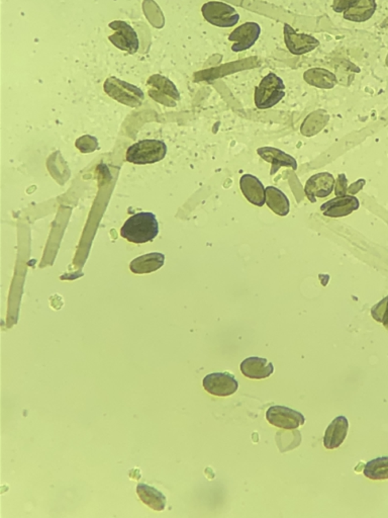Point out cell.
<instances>
[{"label":"cell","mask_w":388,"mask_h":518,"mask_svg":"<svg viewBox=\"0 0 388 518\" xmlns=\"http://www.w3.org/2000/svg\"><path fill=\"white\" fill-rule=\"evenodd\" d=\"M159 233V223L155 214L141 212L128 218L121 229L122 237L132 243L153 241Z\"/></svg>","instance_id":"cell-1"},{"label":"cell","mask_w":388,"mask_h":518,"mask_svg":"<svg viewBox=\"0 0 388 518\" xmlns=\"http://www.w3.org/2000/svg\"><path fill=\"white\" fill-rule=\"evenodd\" d=\"M284 96L282 79L275 74H268L255 89V104L259 110H268L282 102Z\"/></svg>","instance_id":"cell-2"},{"label":"cell","mask_w":388,"mask_h":518,"mask_svg":"<svg viewBox=\"0 0 388 518\" xmlns=\"http://www.w3.org/2000/svg\"><path fill=\"white\" fill-rule=\"evenodd\" d=\"M104 89L113 100L130 108H139L145 100V93L140 87L117 77H109L104 82Z\"/></svg>","instance_id":"cell-3"},{"label":"cell","mask_w":388,"mask_h":518,"mask_svg":"<svg viewBox=\"0 0 388 518\" xmlns=\"http://www.w3.org/2000/svg\"><path fill=\"white\" fill-rule=\"evenodd\" d=\"M167 146L163 141L143 140L132 145L126 151V160L130 164H153L164 159Z\"/></svg>","instance_id":"cell-4"},{"label":"cell","mask_w":388,"mask_h":518,"mask_svg":"<svg viewBox=\"0 0 388 518\" xmlns=\"http://www.w3.org/2000/svg\"><path fill=\"white\" fill-rule=\"evenodd\" d=\"M148 93L152 100L168 108H174L180 100V93L176 85L161 74H154L148 79Z\"/></svg>","instance_id":"cell-5"},{"label":"cell","mask_w":388,"mask_h":518,"mask_svg":"<svg viewBox=\"0 0 388 518\" xmlns=\"http://www.w3.org/2000/svg\"><path fill=\"white\" fill-rule=\"evenodd\" d=\"M201 14L207 23L218 27H231L240 21L237 10L222 1H209L203 4Z\"/></svg>","instance_id":"cell-6"},{"label":"cell","mask_w":388,"mask_h":518,"mask_svg":"<svg viewBox=\"0 0 388 518\" xmlns=\"http://www.w3.org/2000/svg\"><path fill=\"white\" fill-rule=\"evenodd\" d=\"M109 27L115 32L109 37V40L113 46L130 54L138 52L140 48V40H139L138 34L133 29L132 25L124 21H113L109 23Z\"/></svg>","instance_id":"cell-7"},{"label":"cell","mask_w":388,"mask_h":518,"mask_svg":"<svg viewBox=\"0 0 388 518\" xmlns=\"http://www.w3.org/2000/svg\"><path fill=\"white\" fill-rule=\"evenodd\" d=\"M203 388L207 393L218 397H228L239 388V383L233 374L229 372H212L205 376Z\"/></svg>","instance_id":"cell-8"},{"label":"cell","mask_w":388,"mask_h":518,"mask_svg":"<svg viewBox=\"0 0 388 518\" xmlns=\"http://www.w3.org/2000/svg\"><path fill=\"white\" fill-rule=\"evenodd\" d=\"M266 419L270 425L282 429H297L306 423L302 413L285 406H271L266 412Z\"/></svg>","instance_id":"cell-9"},{"label":"cell","mask_w":388,"mask_h":518,"mask_svg":"<svg viewBox=\"0 0 388 518\" xmlns=\"http://www.w3.org/2000/svg\"><path fill=\"white\" fill-rule=\"evenodd\" d=\"M283 35H284V42L287 49L293 55L306 54L319 46L318 38L308 34L297 33L288 23H285L283 27Z\"/></svg>","instance_id":"cell-10"},{"label":"cell","mask_w":388,"mask_h":518,"mask_svg":"<svg viewBox=\"0 0 388 518\" xmlns=\"http://www.w3.org/2000/svg\"><path fill=\"white\" fill-rule=\"evenodd\" d=\"M261 35V27L254 21L243 23L235 29L229 36V40L233 43V52H243L254 46Z\"/></svg>","instance_id":"cell-11"},{"label":"cell","mask_w":388,"mask_h":518,"mask_svg":"<svg viewBox=\"0 0 388 518\" xmlns=\"http://www.w3.org/2000/svg\"><path fill=\"white\" fill-rule=\"evenodd\" d=\"M336 181L330 172H321L312 175L306 181L304 192L310 203H316L317 198L325 199L333 192Z\"/></svg>","instance_id":"cell-12"},{"label":"cell","mask_w":388,"mask_h":518,"mask_svg":"<svg viewBox=\"0 0 388 518\" xmlns=\"http://www.w3.org/2000/svg\"><path fill=\"white\" fill-rule=\"evenodd\" d=\"M360 203L356 196L351 194L336 196L321 205L323 216L331 218L346 217L359 209Z\"/></svg>","instance_id":"cell-13"},{"label":"cell","mask_w":388,"mask_h":518,"mask_svg":"<svg viewBox=\"0 0 388 518\" xmlns=\"http://www.w3.org/2000/svg\"><path fill=\"white\" fill-rule=\"evenodd\" d=\"M240 188L249 203L263 207L266 203V188L258 177L253 174H244L240 179Z\"/></svg>","instance_id":"cell-14"},{"label":"cell","mask_w":388,"mask_h":518,"mask_svg":"<svg viewBox=\"0 0 388 518\" xmlns=\"http://www.w3.org/2000/svg\"><path fill=\"white\" fill-rule=\"evenodd\" d=\"M257 153L266 162L272 164L270 174L274 175L282 167H289L293 170L297 169V162L293 156L285 153L282 150L274 147H261L257 149Z\"/></svg>","instance_id":"cell-15"},{"label":"cell","mask_w":388,"mask_h":518,"mask_svg":"<svg viewBox=\"0 0 388 518\" xmlns=\"http://www.w3.org/2000/svg\"><path fill=\"white\" fill-rule=\"evenodd\" d=\"M240 369L244 376L254 380L269 378L274 372L273 363L259 357H251L244 359Z\"/></svg>","instance_id":"cell-16"},{"label":"cell","mask_w":388,"mask_h":518,"mask_svg":"<svg viewBox=\"0 0 388 518\" xmlns=\"http://www.w3.org/2000/svg\"><path fill=\"white\" fill-rule=\"evenodd\" d=\"M349 429V421L345 416H338L326 429L323 445L326 449H335L344 442Z\"/></svg>","instance_id":"cell-17"},{"label":"cell","mask_w":388,"mask_h":518,"mask_svg":"<svg viewBox=\"0 0 388 518\" xmlns=\"http://www.w3.org/2000/svg\"><path fill=\"white\" fill-rule=\"evenodd\" d=\"M165 256L160 252H152L135 258L130 262V271L135 275H146L154 273L164 265Z\"/></svg>","instance_id":"cell-18"},{"label":"cell","mask_w":388,"mask_h":518,"mask_svg":"<svg viewBox=\"0 0 388 518\" xmlns=\"http://www.w3.org/2000/svg\"><path fill=\"white\" fill-rule=\"evenodd\" d=\"M137 494L144 504L155 511L164 510L167 499L164 494L156 488L147 484L140 483L137 486Z\"/></svg>","instance_id":"cell-19"},{"label":"cell","mask_w":388,"mask_h":518,"mask_svg":"<svg viewBox=\"0 0 388 518\" xmlns=\"http://www.w3.org/2000/svg\"><path fill=\"white\" fill-rule=\"evenodd\" d=\"M266 204L280 217H285L290 211V203L286 194L275 186H267L266 188Z\"/></svg>","instance_id":"cell-20"},{"label":"cell","mask_w":388,"mask_h":518,"mask_svg":"<svg viewBox=\"0 0 388 518\" xmlns=\"http://www.w3.org/2000/svg\"><path fill=\"white\" fill-rule=\"evenodd\" d=\"M304 78L308 85L321 89H332L338 83L336 75L323 68L308 69L304 72Z\"/></svg>","instance_id":"cell-21"},{"label":"cell","mask_w":388,"mask_h":518,"mask_svg":"<svg viewBox=\"0 0 388 518\" xmlns=\"http://www.w3.org/2000/svg\"><path fill=\"white\" fill-rule=\"evenodd\" d=\"M376 8L375 0H358L352 8L344 12V19L353 23H364L372 18Z\"/></svg>","instance_id":"cell-22"},{"label":"cell","mask_w":388,"mask_h":518,"mask_svg":"<svg viewBox=\"0 0 388 518\" xmlns=\"http://www.w3.org/2000/svg\"><path fill=\"white\" fill-rule=\"evenodd\" d=\"M363 474L370 480L388 479V457L376 458L364 466Z\"/></svg>","instance_id":"cell-23"},{"label":"cell","mask_w":388,"mask_h":518,"mask_svg":"<svg viewBox=\"0 0 388 518\" xmlns=\"http://www.w3.org/2000/svg\"><path fill=\"white\" fill-rule=\"evenodd\" d=\"M329 121V117L325 115V113L323 111H317V113H312V115H308L306 117V121L304 122L301 126L302 135L304 136H314L317 134L316 126L318 129L321 131L323 128H325L326 124Z\"/></svg>","instance_id":"cell-24"},{"label":"cell","mask_w":388,"mask_h":518,"mask_svg":"<svg viewBox=\"0 0 388 518\" xmlns=\"http://www.w3.org/2000/svg\"><path fill=\"white\" fill-rule=\"evenodd\" d=\"M371 314L377 322L383 323L388 329V297L376 304L371 310Z\"/></svg>","instance_id":"cell-25"},{"label":"cell","mask_w":388,"mask_h":518,"mask_svg":"<svg viewBox=\"0 0 388 518\" xmlns=\"http://www.w3.org/2000/svg\"><path fill=\"white\" fill-rule=\"evenodd\" d=\"M76 147L82 153H90V152H94L98 149V140L95 137L85 135L76 141Z\"/></svg>","instance_id":"cell-26"},{"label":"cell","mask_w":388,"mask_h":518,"mask_svg":"<svg viewBox=\"0 0 388 518\" xmlns=\"http://www.w3.org/2000/svg\"><path fill=\"white\" fill-rule=\"evenodd\" d=\"M357 1L358 0H334L332 8H333L334 12L341 14V12H345L346 10L352 8L357 3Z\"/></svg>","instance_id":"cell-27"},{"label":"cell","mask_w":388,"mask_h":518,"mask_svg":"<svg viewBox=\"0 0 388 518\" xmlns=\"http://www.w3.org/2000/svg\"><path fill=\"white\" fill-rule=\"evenodd\" d=\"M335 194L336 196H346L348 192V181L344 173L339 174L338 181H336Z\"/></svg>","instance_id":"cell-28"},{"label":"cell","mask_w":388,"mask_h":518,"mask_svg":"<svg viewBox=\"0 0 388 518\" xmlns=\"http://www.w3.org/2000/svg\"><path fill=\"white\" fill-rule=\"evenodd\" d=\"M387 65L388 66V55H387Z\"/></svg>","instance_id":"cell-29"}]
</instances>
